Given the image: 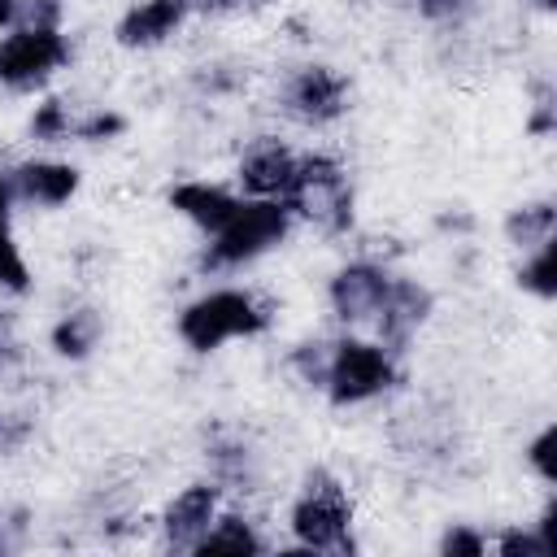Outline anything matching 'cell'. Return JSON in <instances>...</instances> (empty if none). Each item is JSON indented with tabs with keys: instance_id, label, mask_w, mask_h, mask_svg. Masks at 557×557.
<instances>
[{
	"instance_id": "obj_1",
	"label": "cell",
	"mask_w": 557,
	"mask_h": 557,
	"mask_svg": "<svg viewBox=\"0 0 557 557\" xmlns=\"http://www.w3.org/2000/svg\"><path fill=\"white\" fill-rule=\"evenodd\" d=\"M178 339L191 352H218L231 339H257L270 331V305L248 287H209L178 309Z\"/></svg>"
},
{
	"instance_id": "obj_2",
	"label": "cell",
	"mask_w": 557,
	"mask_h": 557,
	"mask_svg": "<svg viewBox=\"0 0 557 557\" xmlns=\"http://www.w3.org/2000/svg\"><path fill=\"white\" fill-rule=\"evenodd\" d=\"M287 531L300 553H352L357 540H352L348 487L331 470L313 466L287 505Z\"/></svg>"
},
{
	"instance_id": "obj_3",
	"label": "cell",
	"mask_w": 557,
	"mask_h": 557,
	"mask_svg": "<svg viewBox=\"0 0 557 557\" xmlns=\"http://www.w3.org/2000/svg\"><path fill=\"white\" fill-rule=\"evenodd\" d=\"M296 218L283 200H257L244 196V205L235 209V218L205 239L200 248V270L205 274H235L252 261H261L265 252H274L287 235H292Z\"/></svg>"
},
{
	"instance_id": "obj_4",
	"label": "cell",
	"mask_w": 557,
	"mask_h": 557,
	"mask_svg": "<svg viewBox=\"0 0 557 557\" xmlns=\"http://www.w3.org/2000/svg\"><path fill=\"white\" fill-rule=\"evenodd\" d=\"M396 374L400 370H396L392 348H383L379 339L339 335V339H331V352H326L322 392L335 409H352V405H370L383 392H392Z\"/></svg>"
},
{
	"instance_id": "obj_5",
	"label": "cell",
	"mask_w": 557,
	"mask_h": 557,
	"mask_svg": "<svg viewBox=\"0 0 557 557\" xmlns=\"http://www.w3.org/2000/svg\"><path fill=\"white\" fill-rule=\"evenodd\" d=\"M296 222L318 226L322 235H344L352 226V178L331 152H300L296 183L283 200Z\"/></svg>"
},
{
	"instance_id": "obj_6",
	"label": "cell",
	"mask_w": 557,
	"mask_h": 557,
	"mask_svg": "<svg viewBox=\"0 0 557 557\" xmlns=\"http://www.w3.org/2000/svg\"><path fill=\"white\" fill-rule=\"evenodd\" d=\"M74 48L61 26H9L0 35V87L35 91L70 65Z\"/></svg>"
},
{
	"instance_id": "obj_7",
	"label": "cell",
	"mask_w": 557,
	"mask_h": 557,
	"mask_svg": "<svg viewBox=\"0 0 557 557\" xmlns=\"http://www.w3.org/2000/svg\"><path fill=\"white\" fill-rule=\"evenodd\" d=\"M348 100H352L348 78L335 65H322V61L296 65L283 78V87H278V113L300 122V126H331V122H339L348 113Z\"/></svg>"
},
{
	"instance_id": "obj_8",
	"label": "cell",
	"mask_w": 557,
	"mask_h": 557,
	"mask_svg": "<svg viewBox=\"0 0 557 557\" xmlns=\"http://www.w3.org/2000/svg\"><path fill=\"white\" fill-rule=\"evenodd\" d=\"M387 287H392V270L370 261V257H357L348 265H339L326 283V305L331 313L352 331V326H370L387 300Z\"/></svg>"
},
{
	"instance_id": "obj_9",
	"label": "cell",
	"mask_w": 557,
	"mask_h": 557,
	"mask_svg": "<svg viewBox=\"0 0 557 557\" xmlns=\"http://www.w3.org/2000/svg\"><path fill=\"white\" fill-rule=\"evenodd\" d=\"M296 165H300V152L292 144H283L278 135H261L244 148V157L235 165V183L244 196L287 200V191L296 183Z\"/></svg>"
},
{
	"instance_id": "obj_10",
	"label": "cell",
	"mask_w": 557,
	"mask_h": 557,
	"mask_svg": "<svg viewBox=\"0 0 557 557\" xmlns=\"http://www.w3.org/2000/svg\"><path fill=\"white\" fill-rule=\"evenodd\" d=\"M0 174L9 183L13 205H30V209H61L74 200V191L83 183L78 165L57 161V157H30V161H17Z\"/></svg>"
},
{
	"instance_id": "obj_11",
	"label": "cell",
	"mask_w": 557,
	"mask_h": 557,
	"mask_svg": "<svg viewBox=\"0 0 557 557\" xmlns=\"http://www.w3.org/2000/svg\"><path fill=\"white\" fill-rule=\"evenodd\" d=\"M431 309H435V296H431L418 278H400V274H392L387 300H383L379 318L370 322V331H374V339H379L383 348H392V352L400 357V352L409 348V339L422 331V322L431 318Z\"/></svg>"
},
{
	"instance_id": "obj_12",
	"label": "cell",
	"mask_w": 557,
	"mask_h": 557,
	"mask_svg": "<svg viewBox=\"0 0 557 557\" xmlns=\"http://www.w3.org/2000/svg\"><path fill=\"white\" fill-rule=\"evenodd\" d=\"M218 513H222V483H218V479L187 483V487L174 492V500L161 509V540H165L170 548L191 553L196 540L213 527Z\"/></svg>"
},
{
	"instance_id": "obj_13",
	"label": "cell",
	"mask_w": 557,
	"mask_h": 557,
	"mask_svg": "<svg viewBox=\"0 0 557 557\" xmlns=\"http://www.w3.org/2000/svg\"><path fill=\"white\" fill-rule=\"evenodd\" d=\"M191 13H196L191 0H135V4L117 17L113 39H117V48H131V52L161 48V44H170V39L187 26Z\"/></svg>"
},
{
	"instance_id": "obj_14",
	"label": "cell",
	"mask_w": 557,
	"mask_h": 557,
	"mask_svg": "<svg viewBox=\"0 0 557 557\" xmlns=\"http://www.w3.org/2000/svg\"><path fill=\"white\" fill-rule=\"evenodd\" d=\"M239 205H244V191H231V187H222V183L187 178V183H174V187H170V209L183 213L205 239L218 235V231L235 218Z\"/></svg>"
},
{
	"instance_id": "obj_15",
	"label": "cell",
	"mask_w": 557,
	"mask_h": 557,
	"mask_svg": "<svg viewBox=\"0 0 557 557\" xmlns=\"http://www.w3.org/2000/svg\"><path fill=\"white\" fill-rule=\"evenodd\" d=\"M100 335H104V318H100V309L78 305V309H65V313L52 322L48 344H52L57 357H65V361H83V357H91V352L100 348Z\"/></svg>"
},
{
	"instance_id": "obj_16",
	"label": "cell",
	"mask_w": 557,
	"mask_h": 557,
	"mask_svg": "<svg viewBox=\"0 0 557 557\" xmlns=\"http://www.w3.org/2000/svg\"><path fill=\"white\" fill-rule=\"evenodd\" d=\"M265 548H270V544H265V535L257 531V522H252L248 513L222 509V513L213 518V527L196 540L191 553H265Z\"/></svg>"
},
{
	"instance_id": "obj_17",
	"label": "cell",
	"mask_w": 557,
	"mask_h": 557,
	"mask_svg": "<svg viewBox=\"0 0 557 557\" xmlns=\"http://www.w3.org/2000/svg\"><path fill=\"white\" fill-rule=\"evenodd\" d=\"M0 287L13 296L30 292V265H26L17 235H13V196H9L4 174H0Z\"/></svg>"
},
{
	"instance_id": "obj_18",
	"label": "cell",
	"mask_w": 557,
	"mask_h": 557,
	"mask_svg": "<svg viewBox=\"0 0 557 557\" xmlns=\"http://www.w3.org/2000/svg\"><path fill=\"white\" fill-rule=\"evenodd\" d=\"M553 231H557L553 200L518 205V209H509V218H505V239H509L513 248H522V252H531V248L548 244V239H553Z\"/></svg>"
},
{
	"instance_id": "obj_19",
	"label": "cell",
	"mask_w": 557,
	"mask_h": 557,
	"mask_svg": "<svg viewBox=\"0 0 557 557\" xmlns=\"http://www.w3.org/2000/svg\"><path fill=\"white\" fill-rule=\"evenodd\" d=\"M518 287L531 292L535 300H553L557 296V278H553V239L522 252V265H518Z\"/></svg>"
},
{
	"instance_id": "obj_20",
	"label": "cell",
	"mask_w": 557,
	"mask_h": 557,
	"mask_svg": "<svg viewBox=\"0 0 557 557\" xmlns=\"http://www.w3.org/2000/svg\"><path fill=\"white\" fill-rule=\"evenodd\" d=\"M557 426L553 422H544L540 431H535V440L527 444V466H531V474L544 483V487H553L557 483Z\"/></svg>"
},
{
	"instance_id": "obj_21",
	"label": "cell",
	"mask_w": 557,
	"mask_h": 557,
	"mask_svg": "<svg viewBox=\"0 0 557 557\" xmlns=\"http://www.w3.org/2000/svg\"><path fill=\"white\" fill-rule=\"evenodd\" d=\"M70 126H74V113H70L61 100H44V104L35 109V117H30V135L44 139V144L70 139Z\"/></svg>"
},
{
	"instance_id": "obj_22",
	"label": "cell",
	"mask_w": 557,
	"mask_h": 557,
	"mask_svg": "<svg viewBox=\"0 0 557 557\" xmlns=\"http://www.w3.org/2000/svg\"><path fill=\"white\" fill-rule=\"evenodd\" d=\"M122 131H126V117H122V113H113V109H91V113L74 117V126H70V139H83V144H100V139H113V135H122Z\"/></svg>"
},
{
	"instance_id": "obj_23",
	"label": "cell",
	"mask_w": 557,
	"mask_h": 557,
	"mask_svg": "<svg viewBox=\"0 0 557 557\" xmlns=\"http://www.w3.org/2000/svg\"><path fill=\"white\" fill-rule=\"evenodd\" d=\"M487 548H496L500 557H553V548L540 540L535 527H509V531H500L496 544H487Z\"/></svg>"
},
{
	"instance_id": "obj_24",
	"label": "cell",
	"mask_w": 557,
	"mask_h": 557,
	"mask_svg": "<svg viewBox=\"0 0 557 557\" xmlns=\"http://www.w3.org/2000/svg\"><path fill=\"white\" fill-rule=\"evenodd\" d=\"M326 352H331V344L326 339H309V344H296L292 348V357H287V366L309 383V387H322V370H326Z\"/></svg>"
},
{
	"instance_id": "obj_25",
	"label": "cell",
	"mask_w": 557,
	"mask_h": 557,
	"mask_svg": "<svg viewBox=\"0 0 557 557\" xmlns=\"http://www.w3.org/2000/svg\"><path fill=\"white\" fill-rule=\"evenodd\" d=\"M440 553L444 557H479V553H487V535L466 527V522H457V527H448L440 535Z\"/></svg>"
},
{
	"instance_id": "obj_26",
	"label": "cell",
	"mask_w": 557,
	"mask_h": 557,
	"mask_svg": "<svg viewBox=\"0 0 557 557\" xmlns=\"http://www.w3.org/2000/svg\"><path fill=\"white\" fill-rule=\"evenodd\" d=\"M61 13H65L61 0H17L13 26H61Z\"/></svg>"
},
{
	"instance_id": "obj_27",
	"label": "cell",
	"mask_w": 557,
	"mask_h": 557,
	"mask_svg": "<svg viewBox=\"0 0 557 557\" xmlns=\"http://www.w3.org/2000/svg\"><path fill=\"white\" fill-rule=\"evenodd\" d=\"M257 4H270V0H191V9H200V13H239V9H257Z\"/></svg>"
},
{
	"instance_id": "obj_28",
	"label": "cell",
	"mask_w": 557,
	"mask_h": 557,
	"mask_svg": "<svg viewBox=\"0 0 557 557\" xmlns=\"http://www.w3.org/2000/svg\"><path fill=\"white\" fill-rule=\"evenodd\" d=\"M17 22V0H0V30H9Z\"/></svg>"
},
{
	"instance_id": "obj_29",
	"label": "cell",
	"mask_w": 557,
	"mask_h": 557,
	"mask_svg": "<svg viewBox=\"0 0 557 557\" xmlns=\"http://www.w3.org/2000/svg\"><path fill=\"white\" fill-rule=\"evenodd\" d=\"M522 4H531L535 13H553L557 9V0H522Z\"/></svg>"
},
{
	"instance_id": "obj_30",
	"label": "cell",
	"mask_w": 557,
	"mask_h": 557,
	"mask_svg": "<svg viewBox=\"0 0 557 557\" xmlns=\"http://www.w3.org/2000/svg\"><path fill=\"white\" fill-rule=\"evenodd\" d=\"M0 553H4V527H0Z\"/></svg>"
},
{
	"instance_id": "obj_31",
	"label": "cell",
	"mask_w": 557,
	"mask_h": 557,
	"mask_svg": "<svg viewBox=\"0 0 557 557\" xmlns=\"http://www.w3.org/2000/svg\"><path fill=\"white\" fill-rule=\"evenodd\" d=\"M0 361H4V339H0Z\"/></svg>"
}]
</instances>
